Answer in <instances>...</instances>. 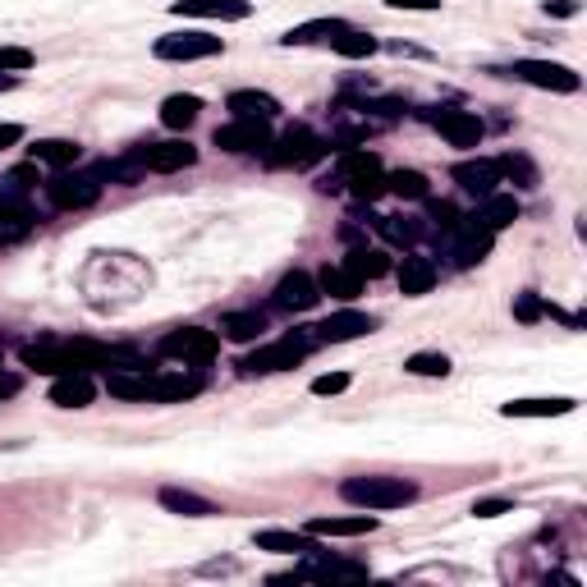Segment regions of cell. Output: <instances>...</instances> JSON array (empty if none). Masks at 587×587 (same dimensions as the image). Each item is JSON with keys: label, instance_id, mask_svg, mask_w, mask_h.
I'll list each match as a JSON object with an SVG mask.
<instances>
[{"label": "cell", "instance_id": "4316f807", "mask_svg": "<svg viewBox=\"0 0 587 587\" xmlns=\"http://www.w3.org/2000/svg\"><path fill=\"white\" fill-rule=\"evenodd\" d=\"M197 120H202V97H193V92H170V97L161 101V124H166L170 134H189Z\"/></svg>", "mask_w": 587, "mask_h": 587}, {"label": "cell", "instance_id": "4dcf8cb0", "mask_svg": "<svg viewBox=\"0 0 587 587\" xmlns=\"http://www.w3.org/2000/svg\"><path fill=\"white\" fill-rule=\"evenodd\" d=\"M496 166H500V180H509V184L523 189V193L542 184V170H538V161H532L528 151H500Z\"/></svg>", "mask_w": 587, "mask_h": 587}, {"label": "cell", "instance_id": "8fae6325", "mask_svg": "<svg viewBox=\"0 0 587 587\" xmlns=\"http://www.w3.org/2000/svg\"><path fill=\"white\" fill-rule=\"evenodd\" d=\"M157 349H161V359H174L184 368H202V363H212L221 353V336L207 330V326H180V330H170Z\"/></svg>", "mask_w": 587, "mask_h": 587}, {"label": "cell", "instance_id": "9c48e42d", "mask_svg": "<svg viewBox=\"0 0 587 587\" xmlns=\"http://www.w3.org/2000/svg\"><path fill=\"white\" fill-rule=\"evenodd\" d=\"M381 321L376 317H368V313H359V308H340V313H330L326 321H317V326H303L298 336L308 340V349H321V345H349V340H363V336H372Z\"/></svg>", "mask_w": 587, "mask_h": 587}, {"label": "cell", "instance_id": "e575fe53", "mask_svg": "<svg viewBox=\"0 0 587 587\" xmlns=\"http://www.w3.org/2000/svg\"><path fill=\"white\" fill-rule=\"evenodd\" d=\"M92 174H97L101 184H120V189H129V184H138L143 174H147V166L134 157V151H124V157H115V161H101Z\"/></svg>", "mask_w": 587, "mask_h": 587}, {"label": "cell", "instance_id": "d4e9b609", "mask_svg": "<svg viewBox=\"0 0 587 587\" xmlns=\"http://www.w3.org/2000/svg\"><path fill=\"white\" fill-rule=\"evenodd\" d=\"M578 399L569 395H555V399H509L500 404V418H532V422H542V418H565L574 414Z\"/></svg>", "mask_w": 587, "mask_h": 587}, {"label": "cell", "instance_id": "8d00e7d4", "mask_svg": "<svg viewBox=\"0 0 587 587\" xmlns=\"http://www.w3.org/2000/svg\"><path fill=\"white\" fill-rule=\"evenodd\" d=\"M345 29V19H308L298 23V29H290L285 37H280V46H313V42H330Z\"/></svg>", "mask_w": 587, "mask_h": 587}, {"label": "cell", "instance_id": "836d02e7", "mask_svg": "<svg viewBox=\"0 0 587 587\" xmlns=\"http://www.w3.org/2000/svg\"><path fill=\"white\" fill-rule=\"evenodd\" d=\"M33 184H42V180H37V161L14 166L5 180H0V207H29Z\"/></svg>", "mask_w": 587, "mask_h": 587}, {"label": "cell", "instance_id": "277c9868", "mask_svg": "<svg viewBox=\"0 0 587 587\" xmlns=\"http://www.w3.org/2000/svg\"><path fill=\"white\" fill-rule=\"evenodd\" d=\"M336 174H340V189H349V197L368 202V207L386 193V166H381V157L368 147H340Z\"/></svg>", "mask_w": 587, "mask_h": 587}, {"label": "cell", "instance_id": "7a4b0ae2", "mask_svg": "<svg viewBox=\"0 0 587 587\" xmlns=\"http://www.w3.org/2000/svg\"><path fill=\"white\" fill-rule=\"evenodd\" d=\"M340 500L353 509H404L418 500V487L408 477H391V473H359V477H345L340 482Z\"/></svg>", "mask_w": 587, "mask_h": 587}, {"label": "cell", "instance_id": "7c38bea8", "mask_svg": "<svg viewBox=\"0 0 587 587\" xmlns=\"http://www.w3.org/2000/svg\"><path fill=\"white\" fill-rule=\"evenodd\" d=\"M134 157H138L151 174H174V170L197 166V147L189 143V134H180V138H166V143H138Z\"/></svg>", "mask_w": 587, "mask_h": 587}, {"label": "cell", "instance_id": "7402d4cb", "mask_svg": "<svg viewBox=\"0 0 587 587\" xmlns=\"http://www.w3.org/2000/svg\"><path fill=\"white\" fill-rule=\"evenodd\" d=\"M437 262L431 258H422V252H404V262H399V271H395V280H399V294H408V298H422V294H431V285H437Z\"/></svg>", "mask_w": 587, "mask_h": 587}, {"label": "cell", "instance_id": "ab89813d", "mask_svg": "<svg viewBox=\"0 0 587 587\" xmlns=\"http://www.w3.org/2000/svg\"><path fill=\"white\" fill-rule=\"evenodd\" d=\"M450 353H437V349H418L404 359V372L408 376H450Z\"/></svg>", "mask_w": 587, "mask_h": 587}, {"label": "cell", "instance_id": "681fc988", "mask_svg": "<svg viewBox=\"0 0 587 587\" xmlns=\"http://www.w3.org/2000/svg\"><path fill=\"white\" fill-rule=\"evenodd\" d=\"M10 88H19V74H0V92H10Z\"/></svg>", "mask_w": 587, "mask_h": 587}, {"label": "cell", "instance_id": "52a82bcc", "mask_svg": "<svg viewBox=\"0 0 587 587\" xmlns=\"http://www.w3.org/2000/svg\"><path fill=\"white\" fill-rule=\"evenodd\" d=\"M500 74L505 79H515V83L538 88V92H555V97L583 92V74L569 69V65H560V60H515V65H505Z\"/></svg>", "mask_w": 587, "mask_h": 587}, {"label": "cell", "instance_id": "9a60e30c", "mask_svg": "<svg viewBox=\"0 0 587 587\" xmlns=\"http://www.w3.org/2000/svg\"><path fill=\"white\" fill-rule=\"evenodd\" d=\"M431 129H437L450 147H477L482 134H487V124L477 120V111H459V106H441V111H431Z\"/></svg>", "mask_w": 587, "mask_h": 587}, {"label": "cell", "instance_id": "7dc6e473", "mask_svg": "<svg viewBox=\"0 0 587 587\" xmlns=\"http://www.w3.org/2000/svg\"><path fill=\"white\" fill-rule=\"evenodd\" d=\"M19 143H23V124L0 120V151H5V147H19Z\"/></svg>", "mask_w": 587, "mask_h": 587}, {"label": "cell", "instance_id": "1f68e13d", "mask_svg": "<svg viewBox=\"0 0 587 587\" xmlns=\"http://www.w3.org/2000/svg\"><path fill=\"white\" fill-rule=\"evenodd\" d=\"M372 225L381 229V239L395 248H418V239L427 235V221H418V216H376Z\"/></svg>", "mask_w": 587, "mask_h": 587}, {"label": "cell", "instance_id": "f907efd6", "mask_svg": "<svg viewBox=\"0 0 587 587\" xmlns=\"http://www.w3.org/2000/svg\"><path fill=\"white\" fill-rule=\"evenodd\" d=\"M0 391H14V381H0Z\"/></svg>", "mask_w": 587, "mask_h": 587}, {"label": "cell", "instance_id": "f35d334b", "mask_svg": "<svg viewBox=\"0 0 587 587\" xmlns=\"http://www.w3.org/2000/svg\"><path fill=\"white\" fill-rule=\"evenodd\" d=\"M345 267L359 275V280H381L391 271V258L381 248H349V258H345Z\"/></svg>", "mask_w": 587, "mask_h": 587}, {"label": "cell", "instance_id": "83f0119b", "mask_svg": "<svg viewBox=\"0 0 587 587\" xmlns=\"http://www.w3.org/2000/svg\"><path fill=\"white\" fill-rule=\"evenodd\" d=\"M317 290H321V298H336V303H353V298H359L363 294V280L359 275H353L345 262L340 267H321L317 271Z\"/></svg>", "mask_w": 587, "mask_h": 587}, {"label": "cell", "instance_id": "cb8c5ba5", "mask_svg": "<svg viewBox=\"0 0 587 587\" xmlns=\"http://www.w3.org/2000/svg\"><path fill=\"white\" fill-rule=\"evenodd\" d=\"M157 500H161V509H170V515H180V519H216V515H221L216 500L197 496V492H189V487H161Z\"/></svg>", "mask_w": 587, "mask_h": 587}, {"label": "cell", "instance_id": "d6a6232c", "mask_svg": "<svg viewBox=\"0 0 587 587\" xmlns=\"http://www.w3.org/2000/svg\"><path fill=\"white\" fill-rule=\"evenodd\" d=\"M330 50H336L340 60H368V56H376V50H381V42L368 29H353V23H345V29L330 37Z\"/></svg>", "mask_w": 587, "mask_h": 587}, {"label": "cell", "instance_id": "7bdbcfd3", "mask_svg": "<svg viewBox=\"0 0 587 587\" xmlns=\"http://www.w3.org/2000/svg\"><path fill=\"white\" fill-rule=\"evenodd\" d=\"M349 372H321V376H313V395H345L349 391Z\"/></svg>", "mask_w": 587, "mask_h": 587}, {"label": "cell", "instance_id": "8992f818", "mask_svg": "<svg viewBox=\"0 0 587 587\" xmlns=\"http://www.w3.org/2000/svg\"><path fill=\"white\" fill-rule=\"evenodd\" d=\"M101 184L92 170H56L50 174V180L42 184V193H46V202L56 212H88V207H97V197H101Z\"/></svg>", "mask_w": 587, "mask_h": 587}, {"label": "cell", "instance_id": "f1b7e54d", "mask_svg": "<svg viewBox=\"0 0 587 587\" xmlns=\"http://www.w3.org/2000/svg\"><path fill=\"white\" fill-rule=\"evenodd\" d=\"M29 157H33L37 166H50V170H69V166H79L83 147L74 143V138H37V143L29 147Z\"/></svg>", "mask_w": 587, "mask_h": 587}, {"label": "cell", "instance_id": "60d3db41", "mask_svg": "<svg viewBox=\"0 0 587 587\" xmlns=\"http://www.w3.org/2000/svg\"><path fill=\"white\" fill-rule=\"evenodd\" d=\"M542 317H546V298L542 294H532V290L515 294V321L532 326V321H542Z\"/></svg>", "mask_w": 587, "mask_h": 587}, {"label": "cell", "instance_id": "4fadbf2b", "mask_svg": "<svg viewBox=\"0 0 587 587\" xmlns=\"http://www.w3.org/2000/svg\"><path fill=\"white\" fill-rule=\"evenodd\" d=\"M212 143L229 157H262V147L271 143V124L262 120H229V124H216Z\"/></svg>", "mask_w": 587, "mask_h": 587}, {"label": "cell", "instance_id": "c3c4849f", "mask_svg": "<svg viewBox=\"0 0 587 587\" xmlns=\"http://www.w3.org/2000/svg\"><path fill=\"white\" fill-rule=\"evenodd\" d=\"M381 50H391V56H414V60H427V50H422V46H408V42H386Z\"/></svg>", "mask_w": 587, "mask_h": 587}, {"label": "cell", "instance_id": "e0dca14e", "mask_svg": "<svg viewBox=\"0 0 587 587\" xmlns=\"http://www.w3.org/2000/svg\"><path fill=\"white\" fill-rule=\"evenodd\" d=\"M225 111L235 115V120H262V124H271V120L285 115L280 97H271V92H262V88H235V92L225 97Z\"/></svg>", "mask_w": 587, "mask_h": 587}, {"label": "cell", "instance_id": "30bf717a", "mask_svg": "<svg viewBox=\"0 0 587 587\" xmlns=\"http://www.w3.org/2000/svg\"><path fill=\"white\" fill-rule=\"evenodd\" d=\"M151 56H157V60H166V65L212 60V56H225V37L197 33V29H184V33H161L157 42H151Z\"/></svg>", "mask_w": 587, "mask_h": 587}, {"label": "cell", "instance_id": "f546056e", "mask_svg": "<svg viewBox=\"0 0 587 587\" xmlns=\"http://www.w3.org/2000/svg\"><path fill=\"white\" fill-rule=\"evenodd\" d=\"M262 330H267V313H258V308L221 317V340H229V345H258Z\"/></svg>", "mask_w": 587, "mask_h": 587}, {"label": "cell", "instance_id": "d590c367", "mask_svg": "<svg viewBox=\"0 0 587 587\" xmlns=\"http://www.w3.org/2000/svg\"><path fill=\"white\" fill-rule=\"evenodd\" d=\"M37 229V216L33 207H0V248L10 244H23Z\"/></svg>", "mask_w": 587, "mask_h": 587}, {"label": "cell", "instance_id": "2e32d148", "mask_svg": "<svg viewBox=\"0 0 587 587\" xmlns=\"http://www.w3.org/2000/svg\"><path fill=\"white\" fill-rule=\"evenodd\" d=\"M174 19H212V23H244L252 19V0H174Z\"/></svg>", "mask_w": 587, "mask_h": 587}, {"label": "cell", "instance_id": "ba28073f", "mask_svg": "<svg viewBox=\"0 0 587 587\" xmlns=\"http://www.w3.org/2000/svg\"><path fill=\"white\" fill-rule=\"evenodd\" d=\"M308 340L298 336V330H290V336H280V340H271V345H258L252 353H244L239 359V372L244 376H271V372H290V368H298L303 359H308Z\"/></svg>", "mask_w": 587, "mask_h": 587}, {"label": "cell", "instance_id": "f6af8a7d", "mask_svg": "<svg viewBox=\"0 0 587 587\" xmlns=\"http://www.w3.org/2000/svg\"><path fill=\"white\" fill-rule=\"evenodd\" d=\"M386 10H404V14H437L445 0H381Z\"/></svg>", "mask_w": 587, "mask_h": 587}, {"label": "cell", "instance_id": "5b68a950", "mask_svg": "<svg viewBox=\"0 0 587 587\" xmlns=\"http://www.w3.org/2000/svg\"><path fill=\"white\" fill-rule=\"evenodd\" d=\"M441 244H445L450 262H454L459 271H473V267H482V262L492 258V248H496V229H487L477 216H459V225H454V229H445Z\"/></svg>", "mask_w": 587, "mask_h": 587}, {"label": "cell", "instance_id": "5bb4252c", "mask_svg": "<svg viewBox=\"0 0 587 587\" xmlns=\"http://www.w3.org/2000/svg\"><path fill=\"white\" fill-rule=\"evenodd\" d=\"M317 303H321V290H317V275H308V271H285L271 290L275 313H313Z\"/></svg>", "mask_w": 587, "mask_h": 587}, {"label": "cell", "instance_id": "b9f144b4", "mask_svg": "<svg viewBox=\"0 0 587 587\" xmlns=\"http://www.w3.org/2000/svg\"><path fill=\"white\" fill-rule=\"evenodd\" d=\"M37 65V56L29 46H0V74H29Z\"/></svg>", "mask_w": 587, "mask_h": 587}, {"label": "cell", "instance_id": "603a6c76", "mask_svg": "<svg viewBox=\"0 0 587 587\" xmlns=\"http://www.w3.org/2000/svg\"><path fill=\"white\" fill-rule=\"evenodd\" d=\"M376 528H381V519L372 515V509H363V515H349V519L321 515V519L303 523V532H313V538H363V532H376Z\"/></svg>", "mask_w": 587, "mask_h": 587}, {"label": "cell", "instance_id": "d6986e66", "mask_svg": "<svg viewBox=\"0 0 587 587\" xmlns=\"http://www.w3.org/2000/svg\"><path fill=\"white\" fill-rule=\"evenodd\" d=\"M450 174H454V184L464 189V193H473V197H487V193H496V184H505L496 157H469V161H454Z\"/></svg>", "mask_w": 587, "mask_h": 587}, {"label": "cell", "instance_id": "ee69618b", "mask_svg": "<svg viewBox=\"0 0 587 587\" xmlns=\"http://www.w3.org/2000/svg\"><path fill=\"white\" fill-rule=\"evenodd\" d=\"M473 515H477V519H500V515H515V500H505V496L473 500Z\"/></svg>", "mask_w": 587, "mask_h": 587}, {"label": "cell", "instance_id": "ac0fdd59", "mask_svg": "<svg viewBox=\"0 0 587 587\" xmlns=\"http://www.w3.org/2000/svg\"><path fill=\"white\" fill-rule=\"evenodd\" d=\"M23 368H33L42 376H60V372H79L74 368V353H69V340H33L23 345Z\"/></svg>", "mask_w": 587, "mask_h": 587}, {"label": "cell", "instance_id": "74e56055", "mask_svg": "<svg viewBox=\"0 0 587 587\" xmlns=\"http://www.w3.org/2000/svg\"><path fill=\"white\" fill-rule=\"evenodd\" d=\"M386 193H395L399 202H422V197H431V180L422 170H391L386 174Z\"/></svg>", "mask_w": 587, "mask_h": 587}, {"label": "cell", "instance_id": "bcb514c9", "mask_svg": "<svg viewBox=\"0 0 587 587\" xmlns=\"http://www.w3.org/2000/svg\"><path fill=\"white\" fill-rule=\"evenodd\" d=\"M583 5H578V0H546V5H542V14L546 19H574Z\"/></svg>", "mask_w": 587, "mask_h": 587}, {"label": "cell", "instance_id": "6da1fadb", "mask_svg": "<svg viewBox=\"0 0 587 587\" xmlns=\"http://www.w3.org/2000/svg\"><path fill=\"white\" fill-rule=\"evenodd\" d=\"M106 391L115 399H134V404H184V399L202 395V376H193V372H157V368L106 372Z\"/></svg>", "mask_w": 587, "mask_h": 587}, {"label": "cell", "instance_id": "484cf974", "mask_svg": "<svg viewBox=\"0 0 587 587\" xmlns=\"http://www.w3.org/2000/svg\"><path fill=\"white\" fill-rule=\"evenodd\" d=\"M473 216L500 235V229H509V225L523 216V207H519L515 193H500V189H496V193H487V197H477V212H473Z\"/></svg>", "mask_w": 587, "mask_h": 587}, {"label": "cell", "instance_id": "44dd1931", "mask_svg": "<svg viewBox=\"0 0 587 587\" xmlns=\"http://www.w3.org/2000/svg\"><path fill=\"white\" fill-rule=\"evenodd\" d=\"M92 399H97L92 372H60V376H50V404H56V408H88Z\"/></svg>", "mask_w": 587, "mask_h": 587}, {"label": "cell", "instance_id": "3957f363", "mask_svg": "<svg viewBox=\"0 0 587 587\" xmlns=\"http://www.w3.org/2000/svg\"><path fill=\"white\" fill-rule=\"evenodd\" d=\"M330 151V143L321 134H313L308 124H290L285 134H275L267 147H262V161L271 170H313L321 157Z\"/></svg>", "mask_w": 587, "mask_h": 587}, {"label": "cell", "instance_id": "ffe728a7", "mask_svg": "<svg viewBox=\"0 0 587 587\" xmlns=\"http://www.w3.org/2000/svg\"><path fill=\"white\" fill-rule=\"evenodd\" d=\"M252 546L258 551H275V555H308L321 546V538H313V532H294V528H262V532H252Z\"/></svg>", "mask_w": 587, "mask_h": 587}]
</instances>
